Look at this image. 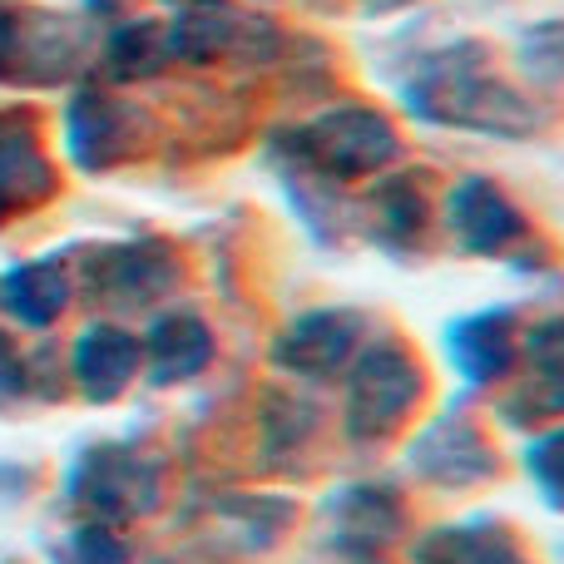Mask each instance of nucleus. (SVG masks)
<instances>
[{"label": "nucleus", "instance_id": "obj_1", "mask_svg": "<svg viewBox=\"0 0 564 564\" xmlns=\"http://www.w3.org/2000/svg\"><path fill=\"white\" fill-rule=\"evenodd\" d=\"M6 40H10V25H6V15H0V55H6Z\"/></svg>", "mask_w": 564, "mask_h": 564}]
</instances>
